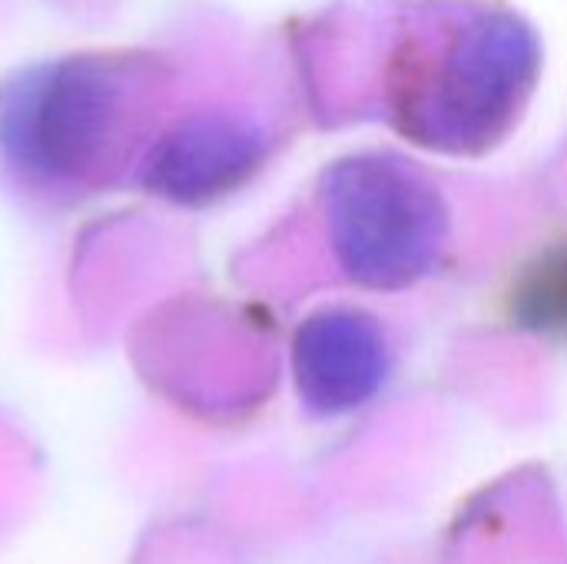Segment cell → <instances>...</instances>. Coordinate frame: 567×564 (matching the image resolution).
I'll return each instance as SVG.
<instances>
[{"instance_id":"cell-1","label":"cell","mask_w":567,"mask_h":564,"mask_svg":"<svg viewBox=\"0 0 567 564\" xmlns=\"http://www.w3.org/2000/svg\"><path fill=\"white\" fill-rule=\"evenodd\" d=\"M409 43L395 70V116L412 140L449 153L492 146L518 120L542 66L535 30L508 10H468L435 40Z\"/></svg>"},{"instance_id":"cell-2","label":"cell","mask_w":567,"mask_h":564,"mask_svg":"<svg viewBox=\"0 0 567 564\" xmlns=\"http://www.w3.org/2000/svg\"><path fill=\"white\" fill-rule=\"evenodd\" d=\"M332 246L365 286H405L435 263L449 213L439 189L399 156H349L326 180Z\"/></svg>"},{"instance_id":"cell-3","label":"cell","mask_w":567,"mask_h":564,"mask_svg":"<svg viewBox=\"0 0 567 564\" xmlns=\"http://www.w3.org/2000/svg\"><path fill=\"white\" fill-rule=\"evenodd\" d=\"M296 382L319 412H349L385 379V336L375 319L352 309L312 316L296 336Z\"/></svg>"},{"instance_id":"cell-4","label":"cell","mask_w":567,"mask_h":564,"mask_svg":"<svg viewBox=\"0 0 567 564\" xmlns=\"http://www.w3.org/2000/svg\"><path fill=\"white\" fill-rule=\"evenodd\" d=\"M106 133V106L90 90H50L3 120L7 153L30 176L70 180L90 166Z\"/></svg>"},{"instance_id":"cell-5","label":"cell","mask_w":567,"mask_h":564,"mask_svg":"<svg viewBox=\"0 0 567 564\" xmlns=\"http://www.w3.org/2000/svg\"><path fill=\"white\" fill-rule=\"evenodd\" d=\"M259 136L236 123H203L169 140L153 160V186L183 203L213 199L243 183L259 160Z\"/></svg>"},{"instance_id":"cell-6","label":"cell","mask_w":567,"mask_h":564,"mask_svg":"<svg viewBox=\"0 0 567 564\" xmlns=\"http://www.w3.org/2000/svg\"><path fill=\"white\" fill-rule=\"evenodd\" d=\"M518 316L535 329L567 332V246L528 269L518 286Z\"/></svg>"}]
</instances>
